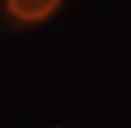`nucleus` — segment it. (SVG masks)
<instances>
[{"mask_svg":"<svg viewBox=\"0 0 131 128\" xmlns=\"http://www.w3.org/2000/svg\"><path fill=\"white\" fill-rule=\"evenodd\" d=\"M60 6H63V0H3L6 15L18 24H42Z\"/></svg>","mask_w":131,"mask_h":128,"instance_id":"nucleus-1","label":"nucleus"}]
</instances>
